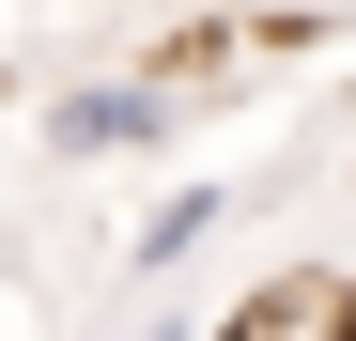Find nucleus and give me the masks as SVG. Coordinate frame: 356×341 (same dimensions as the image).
Masks as SVG:
<instances>
[{"mask_svg": "<svg viewBox=\"0 0 356 341\" xmlns=\"http://www.w3.org/2000/svg\"><path fill=\"white\" fill-rule=\"evenodd\" d=\"M170 109H186V78H93V93L47 109V140L63 155H140V140H170Z\"/></svg>", "mask_w": 356, "mask_h": 341, "instance_id": "obj_1", "label": "nucleus"}, {"mask_svg": "<svg viewBox=\"0 0 356 341\" xmlns=\"http://www.w3.org/2000/svg\"><path fill=\"white\" fill-rule=\"evenodd\" d=\"M217 341H356V279H279V295H248Z\"/></svg>", "mask_w": 356, "mask_h": 341, "instance_id": "obj_2", "label": "nucleus"}, {"mask_svg": "<svg viewBox=\"0 0 356 341\" xmlns=\"http://www.w3.org/2000/svg\"><path fill=\"white\" fill-rule=\"evenodd\" d=\"M202 233H217V187H186V202H155V233H140V264H186Z\"/></svg>", "mask_w": 356, "mask_h": 341, "instance_id": "obj_3", "label": "nucleus"}, {"mask_svg": "<svg viewBox=\"0 0 356 341\" xmlns=\"http://www.w3.org/2000/svg\"><path fill=\"white\" fill-rule=\"evenodd\" d=\"M140 341H202V326H140Z\"/></svg>", "mask_w": 356, "mask_h": 341, "instance_id": "obj_4", "label": "nucleus"}]
</instances>
